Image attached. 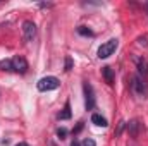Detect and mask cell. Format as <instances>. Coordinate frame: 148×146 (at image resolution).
I'll return each mask as SVG.
<instances>
[{"label":"cell","instance_id":"obj_1","mask_svg":"<svg viewBox=\"0 0 148 146\" xmlns=\"http://www.w3.org/2000/svg\"><path fill=\"white\" fill-rule=\"evenodd\" d=\"M133 89H134V93L138 95V96H148V83L147 79L143 77V76H140V74H136L134 77H133Z\"/></svg>","mask_w":148,"mask_h":146},{"label":"cell","instance_id":"obj_2","mask_svg":"<svg viewBox=\"0 0 148 146\" xmlns=\"http://www.w3.org/2000/svg\"><path fill=\"white\" fill-rule=\"evenodd\" d=\"M59 79L53 77V76H47V77H41L36 83L38 91H52V89H57L59 88Z\"/></svg>","mask_w":148,"mask_h":146},{"label":"cell","instance_id":"obj_3","mask_svg":"<svg viewBox=\"0 0 148 146\" xmlns=\"http://www.w3.org/2000/svg\"><path fill=\"white\" fill-rule=\"evenodd\" d=\"M117 45H119V40H115V38H112V40H109V41H105V43L98 48V57H100V59H107V57H110L112 53L115 52Z\"/></svg>","mask_w":148,"mask_h":146},{"label":"cell","instance_id":"obj_4","mask_svg":"<svg viewBox=\"0 0 148 146\" xmlns=\"http://www.w3.org/2000/svg\"><path fill=\"white\" fill-rule=\"evenodd\" d=\"M23 36L26 41H33V38L36 36V24L33 21H24L23 23Z\"/></svg>","mask_w":148,"mask_h":146},{"label":"cell","instance_id":"obj_5","mask_svg":"<svg viewBox=\"0 0 148 146\" xmlns=\"http://www.w3.org/2000/svg\"><path fill=\"white\" fill-rule=\"evenodd\" d=\"M10 62H12V71H14V72L24 74L28 71V62H26V59L21 57V55H16L14 59H10Z\"/></svg>","mask_w":148,"mask_h":146},{"label":"cell","instance_id":"obj_6","mask_svg":"<svg viewBox=\"0 0 148 146\" xmlns=\"http://www.w3.org/2000/svg\"><path fill=\"white\" fill-rule=\"evenodd\" d=\"M84 96H86V110L95 108V95H93V88L90 83H84Z\"/></svg>","mask_w":148,"mask_h":146},{"label":"cell","instance_id":"obj_7","mask_svg":"<svg viewBox=\"0 0 148 146\" xmlns=\"http://www.w3.org/2000/svg\"><path fill=\"white\" fill-rule=\"evenodd\" d=\"M127 131H129V134H131L133 138H138V134H140V131H141L140 120H131V122L127 124Z\"/></svg>","mask_w":148,"mask_h":146},{"label":"cell","instance_id":"obj_8","mask_svg":"<svg viewBox=\"0 0 148 146\" xmlns=\"http://www.w3.org/2000/svg\"><path fill=\"white\" fill-rule=\"evenodd\" d=\"M136 67H138V74L147 77L148 76V64L145 59H136Z\"/></svg>","mask_w":148,"mask_h":146},{"label":"cell","instance_id":"obj_9","mask_svg":"<svg viewBox=\"0 0 148 146\" xmlns=\"http://www.w3.org/2000/svg\"><path fill=\"white\" fill-rule=\"evenodd\" d=\"M91 122H93L95 126H100V127H107V126H109L107 119L102 117L100 113H93V115H91Z\"/></svg>","mask_w":148,"mask_h":146},{"label":"cell","instance_id":"obj_10","mask_svg":"<svg viewBox=\"0 0 148 146\" xmlns=\"http://www.w3.org/2000/svg\"><path fill=\"white\" fill-rule=\"evenodd\" d=\"M67 119H71V103L69 102H66L64 110L59 113V120H67Z\"/></svg>","mask_w":148,"mask_h":146},{"label":"cell","instance_id":"obj_11","mask_svg":"<svg viewBox=\"0 0 148 146\" xmlns=\"http://www.w3.org/2000/svg\"><path fill=\"white\" fill-rule=\"evenodd\" d=\"M102 74H103V77H105V81H107L109 84L114 83V72H112L110 67H103V69H102Z\"/></svg>","mask_w":148,"mask_h":146},{"label":"cell","instance_id":"obj_12","mask_svg":"<svg viewBox=\"0 0 148 146\" xmlns=\"http://www.w3.org/2000/svg\"><path fill=\"white\" fill-rule=\"evenodd\" d=\"M77 33H79V35H83V36H93V31H91V29H88L86 26H79V28H77Z\"/></svg>","mask_w":148,"mask_h":146},{"label":"cell","instance_id":"obj_13","mask_svg":"<svg viewBox=\"0 0 148 146\" xmlns=\"http://www.w3.org/2000/svg\"><path fill=\"white\" fill-rule=\"evenodd\" d=\"M0 67H2V71H12V62L10 60H2Z\"/></svg>","mask_w":148,"mask_h":146},{"label":"cell","instance_id":"obj_14","mask_svg":"<svg viewBox=\"0 0 148 146\" xmlns=\"http://www.w3.org/2000/svg\"><path fill=\"white\" fill-rule=\"evenodd\" d=\"M124 127H126V122H124V120H121V122H119V126H117L115 136H121V134H122V131H124Z\"/></svg>","mask_w":148,"mask_h":146},{"label":"cell","instance_id":"obj_15","mask_svg":"<svg viewBox=\"0 0 148 146\" xmlns=\"http://www.w3.org/2000/svg\"><path fill=\"white\" fill-rule=\"evenodd\" d=\"M57 136H59L60 139H64V138L67 136V129H64V127H59V129H57Z\"/></svg>","mask_w":148,"mask_h":146},{"label":"cell","instance_id":"obj_16","mask_svg":"<svg viewBox=\"0 0 148 146\" xmlns=\"http://www.w3.org/2000/svg\"><path fill=\"white\" fill-rule=\"evenodd\" d=\"M71 69H73V59L71 57H66V71L69 72Z\"/></svg>","mask_w":148,"mask_h":146},{"label":"cell","instance_id":"obj_17","mask_svg":"<svg viewBox=\"0 0 148 146\" xmlns=\"http://www.w3.org/2000/svg\"><path fill=\"white\" fill-rule=\"evenodd\" d=\"M81 146H97L95 145V141H93V139H90V138H88V139H84V141H83V145Z\"/></svg>","mask_w":148,"mask_h":146},{"label":"cell","instance_id":"obj_18","mask_svg":"<svg viewBox=\"0 0 148 146\" xmlns=\"http://www.w3.org/2000/svg\"><path fill=\"white\" fill-rule=\"evenodd\" d=\"M81 129H83V124H79V126H77V127H76V129L73 131V132H74V134H77V132H79Z\"/></svg>","mask_w":148,"mask_h":146},{"label":"cell","instance_id":"obj_19","mask_svg":"<svg viewBox=\"0 0 148 146\" xmlns=\"http://www.w3.org/2000/svg\"><path fill=\"white\" fill-rule=\"evenodd\" d=\"M71 146H81V145H79V143H77V141H76V139H74L73 143H71Z\"/></svg>","mask_w":148,"mask_h":146},{"label":"cell","instance_id":"obj_20","mask_svg":"<svg viewBox=\"0 0 148 146\" xmlns=\"http://www.w3.org/2000/svg\"><path fill=\"white\" fill-rule=\"evenodd\" d=\"M17 146H29V145H26V143H19Z\"/></svg>","mask_w":148,"mask_h":146},{"label":"cell","instance_id":"obj_21","mask_svg":"<svg viewBox=\"0 0 148 146\" xmlns=\"http://www.w3.org/2000/svg\"><path fill=\"white\" fill-rule=\"evenodd\" d=\"M147 9H148V5H147Z\"/></svg>","mask_w":148,"mask_h":146}]
</instances>
